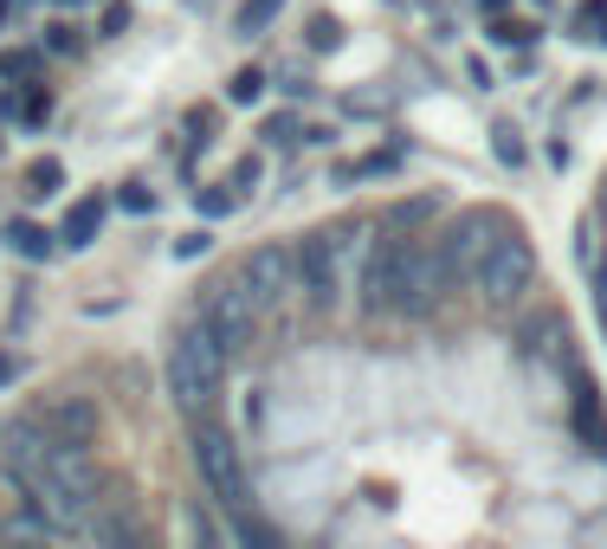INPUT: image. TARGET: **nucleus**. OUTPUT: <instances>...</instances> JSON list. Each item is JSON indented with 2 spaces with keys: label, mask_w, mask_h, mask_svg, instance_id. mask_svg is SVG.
Listing matches in <instances>:
<instances>
[{
  "label": "nucleus",
  "mask_w": 607,
  "mask_h": 549,
  "mask_svg": "<svg viewBox=\"0 0 607 549\" xmlns=\"http://www.w3.org/2000/svg\"><path fill=\"white\" fill-rule=\"evenodd\" d=\"M220 375H227V349L214 343V329L194 324L182 343H175V356H168V388H175V407L182 414H207L214 395H220Z\"/></svg>",
  "instance_id": "obj_1"
},
{
  "label": "nucleus",
  "mask_w": 607,
  "mask_h": 549,
  "mask_svg": "<svg viewBox=\"0 0 607 549\" xmlns=\"http://www.w3.org/2000/svg\"><path fill=\"white\" fill-rule=\"evenodd\" d=\"M497 233H504V220H497L492 207H472V214H459L453 226L433 240V265H440V285H446V292H459V285L479 278V265H485V253L497 246Z\"/></svg>",
  "instance_id": "obj_2"
},
{
  "label": "nucleus",
  "mask_w": 607,
  "mask_h": 549,
  "mask_svg": "<svg viewBox=\"0 0 607 549\" xmlns=\"http://www.w3.org/2000/svg\"><path fill=\"white\" fill-rule=\"evenodd\" d=\"M531 278H536V253H531V240L517 233V226H504L497 233V246L485 253V265H479V297L492 304V311H504V304H517V297L531 292Z\"/></svg>",
  "instance_id": "obj_3"
},
{
  "label": "nucleus",
  "mask_w": 607,
  "mask_h": 549,
  "mask_svg": "<svg viewBox=\"0 0 607 549\" xmlns=\"http://www.w3.org/2000/svg\"><path fill=\"white\" fill-rule=\"evenodd\" d=\"M194 466L207 478V491L220 498V505H246V472H239V446H233L227 427H214V420H194Z\"/></svg>",
  "instance_id": "obj_4"
},
{
  "label": "nucleus",
  "mask_w": 607,
  "mask_h": 549,
  "mask_svg": "<svg viewBox=\"0 0 607 549\" xmlns=\"http://www.w3.org/2000/svg\"><path fill=\"white\" fill-rule=\"evenodd\" d=\"M298 285H304V304L317 311V317H330L342 297V265H337V240L330 233H310L298 253Z\"/></svg>",
  "instance_id": "obj_5"
},
{
  "label": "nucleus",
  "mask_w": 607,
  "mask_h": 549,
  "mask_svg": "<svg viewBox=\"0 0 607 549\" xmlns=\"http://www.w3.org/2000/svg\"><path fill=\"white\" fill-rule=\"evenodd\" d=\"M33 427L59 453H84L91 439H97V407L84 401V395H52V401H39L33 407Z\"/></svg>",
  "instance_id": "obj_6"
},
{
  "label": "nucleus",
  "mask_w": 607,
  "mask_h": 549,
  "mask_svg": "<svg viewBox=\"0 0 607 549\" xmlns=\"http://www.w3.org/2000/svg\"><path fill=\"white\" fill-rule=\"evenodd\" d=\"M440 265H433V246H408L401 253V285H394V311L401 317H426V311H440Z\"/></svg>",
  "instance_id": "obj_7"
},
{
  "label": "nucleus",
  "mask_w": 607,
  "mask_h": 549,
  "mask_svg": "<svg viewBox=\"0 0 607 549\" xmlns=\"http://www.w3.org/2000/svg\"><path fill=\"white\" fill-rule=\"evenodd\" d=\"M200 324L214 329V343H220V349H239V343H253V324H259V304H253V297H246V285L233 278V285H220V292L207 297Z\"/></svg>",
  "instance_id": "obj_8"
},
{
  "label": "nucleus",
  "mask_w": 607,
  "mask_h": 549,
  "mask_svg": "<svg viewBox=\"0 0 607 549\" xmlns=\"http://www.w3.org/2000/svg\"><path fill=\"white\" fill-rule=\"evenodd\" d=\"M401 253L408 240H369V265H362V311L369 317H388L394 311V285H401Z\"/></svg>",
  "instance_id": "obj_9"
},
{
  "label": "nucleus",
  "mask_w": 607,
  "mask_h": 549,
  "mask_svg": "<svg viewBox=\"0 0 607 549\" xmlns=\"http://www.w3.org/2000/svg\"><path fill=\"white\" fill-rule=\"evenodd\" d=\"M291 278H298V258L278 253V246H259V253L246 258V272H239V285H246V297H253L259 311H271L278 297L291 292Z\"/></svg>",
  "instance_id": "obj_10"
},
{
  "label": "nucleus",
  "mask_w": 607,
  "mask_h": 549,
  "mask_svg": "<svg viewBox=\"0 0 607 549\" xmlns=\"http://www.w3.org/2000/svg\"><path fill=\"white\" fill-rule=\"evenodd\" d=\"M84 530H91V543L97 549H136V517H130L123 498H97Z\"/></svg>",
  "instance_id": "obj_11"
},
{
  "label": "nucleus",
  "mask_w": 607,
  "mask_h": 549,
  "mask_svg": "<svg viewBox=\"0 0 607 549\" xmlns=\"http://www.w3.org/2000/svg\"><path fill=\"white\" fill-rule=\"evenodd\" d=\"M97 233H104V201H78L72 214H65V226H59V246L84 253V246H91Z\"/></svg>",
  "instance_id": "obj_12"
},
{
  "label": "nucleus",
  "mask_w": 607,
  "mask_h": 549,
  "mask_svg": "<svg viewBox=\"0 0 607 549\" xmlns=\"http://www.w3.org/2000/svg\"><path fill=\"white\" fill-rule=\"evenodd\" d=\"M52 240H59V233H45V226H39V220H13V226H7V246H13V253L20 258H52Z\"/></svg>",
  "instance_id": "obj_13"
},
{
  "label": "nucleus",
  "mask_w": 607,
  "mask_h": 549,
  "mask_svg": "<svg viewBox=\"0 0 607 549\" xmlns=\"http://www.w3.org/2000/svg\"><path fill=\"white\" fill-rule=\"evenodd\" d=\"M227 98H233V104H259V98H266V72H259V65L233 72L227 78Z\"/></svg>",
  "instance_id": "obj_14"
},
{
  "label": "nucleus",
  "mask_w": 607,
  "mask_h": 549,
  "mask_svg": "<svg viewBox=\"0 0 607 549\" xmlns=\"http://www.w3.org/2000/svg\"><path fill=\"white\" fill-rule=\"evenodd\" d=\"M59 187H65V162H52V155H45V162L27 169V194H59Z\"/></svg>",
  "instance_id": "obj_15"
},
{
  "label": "nucleus",
  "mask_w": 607,
  "mask_h": 549,
  "mask_svg": "<svg viewBox=\"0 0 607 549\" xmlns=\"http://www.w3.org/2000/svg\"><path fill=\"white\" fill-rule=\"evenodd\" d=\"M278 7H285V0H246V7H239V33H246V39H253V33H266Z\"/></svg>",
  "instance_id": "obj_16"
},
{
  "label": "nucleus",
  "mask_w": 607,
  "mask_h": 549,
  "mask_svg": "<svg viewBox=\"0 0 607 549\" xmlns=\"http://www.w3.org/2000/svg\"><path fill=\"white\" fill-rule=\"evenodd\" d=\"M266 182V162H259V155H246V162H239V169H233V182H227V194L233 201H239V194H253V187Z\"/></svg>",
  "instance_id": "obj_17"
},
{
  "label": "nucleus",
  "mask_w": 607,
  "mask_h": 549,
  "mask_svg": "<svg viewBox=\"0 0 607 549\" xmlns=\"http://www.w3.org/2000/svg\"><path fill=\"white\" fill-rule=\"evenodd\" d=\"M575 27H582V39H601L607 45V0H588V7L575 13Z\"/></svg>",
  "instance_id": "obj_18"
},
{
  "label": "nucleus",
  "mask_w": 607,
  "mask_h": 549,
  "mask_svg": "<svg viewBox=\"0 0 607 549\" xmlns=\"http://www.w3.org/2000/svg\"><path fill=\"white\" fill-rule=\"evenodd\" d=\"M116 207L123 214H155V194L143 182H123V194H116Z\"/></svg>",
  "instance_id": "obj_19"
},
{
  "label": "nucleus",
  "mask_w": 607,
  "mask_h": 549,
  "mask_svg": "<svg viewBox=\"0 0 607 549\" xmlns=\"http://www.w3.org/2000/svg\"><path fill=\"white\" fill-rule=\"evenodd\" d=\"M492 39H497V45H531V39H536V27H531V20H497V27H492Z\"/></svg>",
  "instance_id": "obj_20"
},
{
  "label": "nucleus",
  "mask_w": 607,
  "mask_h": 549,
  "mask_svg": "<svg viewBox=\"0 0 607 549\" xmlns=\"http://www.w3.org/2000/svg\"><path fill=\"white\" fill-rule=\"evenodd\" d=\"M194 207H200V220H227L233 214V194H227V187H207Z\"/></svg>",
  "instance_id": "obj_21"
},
{
  "label": "nucleus",
  "mask_w": 607,
  "mask_h": 549,
  "mask_svg": "<svg viewBox=\"0 0 607 549\" xmlns=\"http://www.w3.org/2000/svg\"><path fill=\"white\" fill-rule=\"evenodd\" d=\"M492 136H497V162H524V143H517V130H511V123H497V130H492Z\"/></svg>",
  "instance_id": "obj_22"
},
{
  "label": "nucleus",
  "mask_w": 607,
  "mask_h": 549,
  "mask_svg": "<svg viewBox=\"0 0 607 549\" xmlns=\"http://www.w3.org/2000/svg\"><path fill=\"white\" fill-rule=\"evenodd\" d=\"M33 72H39L33 52H7V59H0V78H33Z\"/></svg>",
  "instance_id": "obj_23"
},
{
  "label": "nucleus",
  "mask_w": 607,
  "mask_h": 549,
  "mask_svg": "<svg viewBox=\"0 0 607 549\" xmlns=\"http://www.w3.org/2000/svg\"><path fill=\"white\" fill-rule=\"evenodd\" d=\"M207 246H214V240H207V233L194 226V233H182V240H175V258H200Z\"/></svg>",
  "instance_id": "obj_24"
},
{
  "label": "nucleus",
  "mask_w": 607,
  "mask_h": 549,
  "mask_svg": "<svg viewBox=\"0 0 607 549\" xmlns=\"http://www.w3.org/2000/svg\"><path fill=\"white\" fill-rule=\"evenodd\" d=\"M123 27H130V7H123V0H111V7H104V39H116Z\"/></svg>",
  "instance_id": "obj_25"
},
{
  "label": "nucleus",
  "mask_w": 607,
  "mask_h": 549,
  "mask_svg": "<svg viewBox=\"0 0 607 549\" xmlns=\"http://www.w3.org/2000/svg\"><path fill=\"white\" fill-rule=\"evenodd\" d=\"M20 368H27V363H20L13 349H0V388H13V382H20Z\"/></svg>",
  "instance_id": "obj_26"
},
{
  "label": "nucleus",
  "mask_w": 607,
  "mask_h": 549,
  "mask_svg": "<svg viewBox=\"0 0 607 549\" xmlns=\"http://www.w3.org/2000/svg\"><path fill=\"white\" fill-rule=\"evenodd\" d=\"M65 7H78V0H65Z\"/></svg>",
  "instance_id": "obj_27"
}]
</instances>
